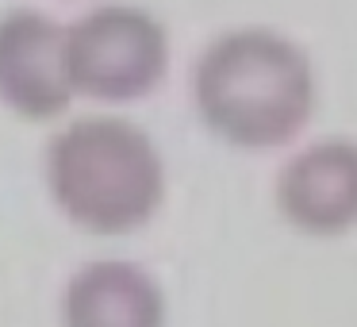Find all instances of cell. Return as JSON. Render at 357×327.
<instances>
[{
  "label": "cell",
  "instance_id": "obj_1",
  "mask_svg": "<svg viewBox=\"0 0 357 327\" xmlns=\"http://www.w3.org/2000/svg\"><path fill=\"white\" fill-rule=\"evenodd\" d=\"M192 101L204 127L231 147H288L315 112V70L292 39L269 27H238L200 54Z\"/></svg>",
  "mask_w": 357,
  "mask_h": 327
},
{
  "label": "cell",
  "instance_id": "obj_2",
  "mask_svg": "<svg viewBox=\"0 0 357 327\" xmlns=\"http://www.w3.org/2000/svg\"><path fill=\"white\" fill-rule=\"evenodd\" d=\"M47 189L89 235H131L165 201V162L142 127L116 116L66 124L47 147Z\"/></svg>",
  "mask_w": 357,
  "mask_h": 327
},
{
  "label": "cell",
  "instance_id": "obj_3",
  "mask_svg": "<svg viewBox=\"0 0 357 327\" xmlns=\"http://www.w3.org/2000/svg\"><path fill=\"white\" fill-rule=\"evenodd\" d=\"M73 93L123 104L154 93L169 66V35L150 12L104 4L66 27Z\"/></svg>",
  "mask_w": 357,
  "mask_h": 327
},
{
  "label": "cell",
  "instance_id": "obj_4",
  "mask_svg": "<svg viewBox=\"0 0 357 327\" xmlns=\"http://www.w3.org/2000/svg\"><path fill=\"white\" fill-rule=\"evenodd\" d=\"M277 212L307 239H342L357 231V143L319 139L296 150L277 173Z\"/></svg>",
  "mask_w": 357,
  "mask_h": 327
},
{
  "label": "cell",
  "instance_id": "obj_5",
  "mask_svg": "<svg viewBox=\"0 0 357 327\" xmlns=\"http://www.w3.org/2000/svg\"><path fill=\"white\" fill-rule=\"evenodd\" d=\"M0 101L27 119H54L73 101L66 27L35 8L0 16Z\"/></svg>",
  "mask_w": 357,
  "mask_h": 327
},
{
  "label": "cell",
  "instance_id": "obj_6",
  "mask_svg": "<svg viewBox=\"0 0 357 327\" xmlns=\"http://www.w3.org/2000/svg\"><path fill=\"white\" fill-rule=\"evenodd\" d=\"M169 304L158 277L127 258L85 262L62 293V327H165Z\"/></svg>",
  "mask_w": 357,
  "mask_h": 327
}]
</instances>
